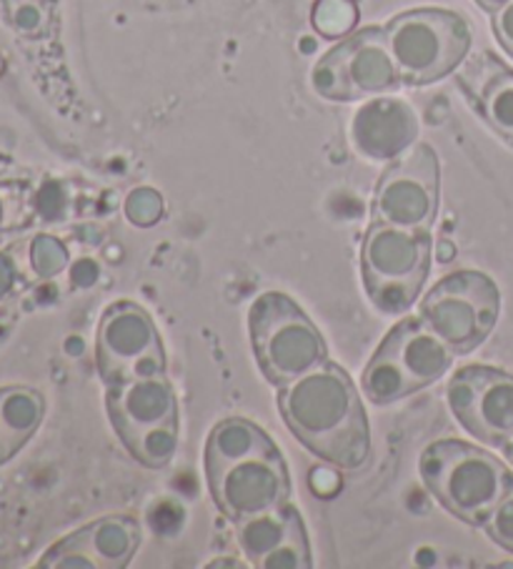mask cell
Returning a JSON list of instances; mask_svg holds the SVG:
<instances>
[{
  "label": "cell",
  "mask_w": 513,
  "mask_h": 569,
  "mask_svg": "<svg viewBox=\"0 0 513 569\" xmlns=\"http://www.w3.org/2000/svg\"><path fill=\"white\" fill-rule=\"evenodd\" d=\"M205 479L215 507L231 522L283 507L291 497L289 469L273 441L225 462L205 465Z\"/></svg>",
  "instance_id": "7"
},
{
  "label": "cell",
  "mask_w": 513,
  "mask_h": 569,
  "mask_svg": "<svg viewBox=\"0 0 513 569\" xmlns=\"http://www.w3.org/2000/svg\"><path fill=\"white\" fill-rule=\"evenodd\" d=\"M439 156L429 143H416L383 171L373 193V221L429 231L439 216Z\"/></svg>",
  "instance_id": "8"
},
{
  "label": "cell",
  "mask_w": 513,
  "mask_h": 569,
  "mask_svg": "<svg viewBox=\"0 0 513 569\" xmlns=\"http://www.w3.org/2000/svg\"><path fill=\"white\" fill-rule=\"evenodd\" d=\"M433 241L426 229L373 221L361 247V273L369 301L386 317H403L429 279Z\"/></svg>",
  "instance_id": "3"
},
{
  "label": "cell",
  "mask_w": 513,
  "mask_h": 569,
  "mask_svg": "<svg viewBox=\"0 0 513 569\" xmlns=\"http://www.w3.org/2000/svg\"><path fill=\"white\" fill-rule=\"evenodd\" d=\"M493 33H496L503 51L513 58V0L493 13Z\"/></svg>",
  "instance_id": "29"
},
{
  "label": "cell",
  "mask_w": 513,
  "mask_h": 569,
  "mask_svg": "<svg viewBox=\"0 0 513 569\" xmlns=\"http://www.w3.org/2000/svg\"><path fill=\"white\" fill-rule=\"evenodd\" d=\"M101 279V267L93 259H78L71 267V281L78 289H91Z\"/></svg>",
  "instance_id": "30"
},
{
  "label": "cell",
  "mask_w": 513,
  "mask_h": 569,
  "mask_svg": "<svg viewBox=\"0 0 513 569\" xmlns=\"http://www.w3.org/2000/svg\"><path fill=\"white\" fill-rule=\"evenodd\" d=\"M209 567L211 569H215V567H241V562H239V559H215V562H211Z\"/></svg>",
  "instance_id": "38"
},
{
  "label": "cell",
  "mask_w": 513,
  "mask_h": 569,
  "mask_svg": "<svg viewBox=\"0 0 513 569\" xmlns=\"http://www.w3.org/2000/svg\"><path fill=\"white\" fill-rule=\"evenodd\" d=\"M76 349H78V351H83V341H81V339H76V337H73V339H68V341H66V351H68V355H73Z\"/></svg>",
  "instance_id": "37"
},
{
  "label": "cell",
  "mask_w": 513,
  "mask_h": 569,
  "mask_svg": "<svg viewBox=\"0 0 513 569\" xmlns=\"http://www.w3.org/2000/svg\"><path fill=\"white\" fill-rule=\"evenodd\" d=\"M28 263H31L38 279H53L68 269L71 253L61 239L51 237V233H38L28 243Z\"/></svg>",
  "instance_id": "21"
},
{
  "label": "cell",
  "mask_w": 513,
  "mask_h": 569,
  "mask_svg": "<svg viewBox=\"0 0 513 569\" xmlns=\"http://www.w3.org/2000/svg\"><path fill=\"white\" fill-rule=\"evenodd\" d=\"M46 417V401L28 387L0 389V427L6 431L8 449L16 455L31 439Z\"/></svg>",
  "instance_id": "18"
},
{
  "label": "cell",
  "mask_w": 513,
  "mask_h": 569,
  "mask_svg": "<svg viewBox=\"0 0 513 569\" xmlns=\"http://www.w3.org/2000/svg\"><path fill=\"white\" fill-rule=\"evenodd\" d=\"M41 567H56V569H98V559L86 545V539L78 529L76 535L66 537L63 542L53 545L41 559Z\"/></svg>",
  "instance_id": "23"
},
{
  "label": "cell",
  "mask_w": 513,
  "mask_h": 569,
  "mask_svg": "<svg viewBox=\"0 0 513 569\" xmlns=\"http://www.w3.org/2000/svg\"><path fill=\"white\" fill-rule=\"evenodd\" d=\"M165 512H168V505H161V507L153 509L151 525H153L155 532L165 535V522H171L175 529H181V525H183V512H181V509H173V515H165Z\"/></svg>",
  "instance_id": "31"
},
{
  "label": "cell",
  "mask_w": 513,
  "mask_h": 569,
  "mask_svg": "<svg viewBox=\"0 0 513 569\" xmlns=\"http://www.w3.org/2000/svg\"><path fill=\"white\" fill-rule=\"evenodd\" d=\"M18 277V269H16V261L11 253H0V297H6L8 291L13 289Z\"/></svg>",
  "instance_id": "32"
},
{
  "label": "cell",
  "mask_w": 513,
  "mask_h": 569,
  "mask_svg": "<svg viewBox=\"0 0 513 569\" xmlns=\"http://www.w3.org/2000/svg\"><path fill=\"white\" fill-rule=\"evenodd\" d=\"M299 519V509L283 505L235 522V542H239L249 565L259 567L265 555H271L275 547L283 545Z\"/></svg>",
  "instance_id": "16"
},
{
  "label": "cell",
  "mask_w": 513,
  "mask_h": 569,
  "mask_svg": "<svg viewBox=\"0 0 513 569\" xmlns=\"http://www.w3.org/2000/svg\"><path fill=\"white\" fill-rule=\"evenodd\" d=\"M331 53L341 63L353 101L391 93L403 83L383 28H363V31L341 41Z\"/></svg>",
  "instance_id": "14"
},
{
  "label": "cell",
  "mask_w": 513,
  "mask_h": 569,
  "mask_svg": "<svg viewBox=\"0 0 513 569\" xmlns=\"http://www.w3.org/2000/svg\"><path fill=\"white\" fill-rule=\"evenodd\" d=\"M6 221H8V199L3 189H0V231L6 229Z\"/></svg>",
  "instance_id": "36"
},
{
  "label": "cell",
  "mask_w": 513,
  "mask_h": 569,
  "mask_svg": "<svg viewBox=\"0 0 513 569\" xmlns=\"http://www.w3.org/2000/svg\"><path fill=\"white\" fill-rule=\"evenodd\" d=\"M449 407L471 437L503 447L513 435V377L493 367H463L446 389Z\"/></svg>",
  "instance_id": "9"
},
{
  "label": "cell",
  "mask_w": 513,
  "mask_h": 569,
  "mask_svg": "<svg viewBox=\"0 0 513 569\" xmlns=\"http://www.w3.org/2000/svg\"><path fill=\"white\" fill-rule=\"evenodd\" d=\"M501 449H503V451H506V457H509V462H511V465H513V435H511V437H509V439H506V445H503V447H501Z\"/></svg>",
  "instance_id": "39"
},
{
  "label": "cell",
  "mask_w": 513,
  "mask_h": 569,
  "mask_svg": "<svg viewBox=\"0 0 513 569\" xmlns=\"http://www.w3.org/2000/svg\"><path fill=\"white\" fill-rule=\"evenodd\" d=\"M311 23L319 36L329 41L346 38L359 23V3L356 0H315L311 11Z\"/></svg>",
  "instance_id": "20"
},
{
  "label": "cell",
  "mask_w": 513,
  "mask_h": 569,
  "mask_svg": "<svg viewBox=\"0 0 513 569\" xmlns=\"http://www.w3.org/2000/svg\"><path fill=\"white\" fill-rule=\"evenodd\" d=\"M123 447L131 451L148 469H163L173 462L175 451H179V421L171 425H158L145 431H138L135 437L123 441Z\"/></svg>",
  "instance_id": "19"
},
{
  "label": "cell",
  "mask_w": 513,
  "mask_h": 569,
  "mask_svg": "<svg viewBox=\"0 0 513 569\" xmlns=\"http://www.w3.org/2000/svg\"><path fill=\"white\" fill-rule=\"evenodd\" d=\"M453 253H456V249H453V243H449V241H441V243H439V257H441V261H451Z\"/></svg>",
  "instance_id": "35"
},
{
  "label": "cell",
  "mask_w": 513,
  "mask_h": 569,
  "mask_svg": "<svg viewBox=\"0 0 513 569\" xmlns=\"http://www.w3.org/2000/svg\"><path fill=\"white\" fill-rule=\"evenodd\" d=\"M86 545L98 559V567L103 569H123L131 565L133 555L141 545V529L131 517H103L93 525L81 529Z\"/></svg>",
  "instance_id": "17"
},
{
  "label": "cell",
  "mask_w": 513,
  "mask_h": 569,
  "mask_svg": "<svg viewBox=\"0 0 513 569\" xmlns=\"http://www.w3.org/2000/svg\"><path fill=\"white\" fill-rule=\"evenodd\" d=\"M279 409L301 445L339 469H361L371 457V429L359 389L341 367L319 369L281 387Z\"/></svg>",
  "instance_id": "1"
},
{
  "label": "cell",
  "mask_w": 513,
  "mask_h": 569,
  "mask_svg": "<svg viewBox=\"0 0 513 569\" xmlns=\"http://www.w3.org/2000/svg\"><path fill=\"white\" fill-rule=\"evenodd\" d=\"M11 457H13V455H11V449H8L6 431H3V427H0V465L8 462V459H11Z\"/></svg>",
  "instance_id": "33"
},
{
  "label": "cell",
  "mask_w": 513,
  "mask_h": 569,
  "mask_svg": "<svg viewBox=\"0 0 513 569\" xmlns=\"http://www.w3.org/2000/svg\"><path fill=\"white\" fill-rule=\"evenodd\" d=\"M161 349V337L148 311L131 301L113 303L98 323L95 361L108 387L123 385L138 359Z\"/></svg>",
  "instance_id": "10"
},
{
  "label": "cell",
  "mask_w": 513,
  "mask_h": 569,
  "mask_svg": "<svg viewBox=\"0 0 513 569\" xmlns=\"http://www.w3.org/2000/svg\"><path fill=\"white\" fill-rule=\"evenodd\" d=\"M259 567H263V569H311L313 567L303 519H299V522L293 525L291 535L283 545H279L271 555H265L261 559Z\"/></svg>",
  "instance_id": "22"
},
{
  "label": "cell",
  "mask_w": 513,
  "mask_h": 569,
  "mask_svg": "<svg viewBox=\"0 0 513 569\" xmlns=\"http://www.w3.org/2000/svg\"><path fill=\"white\" fill-rule=\"evenodd\" d=\"M386 41L403 83L429 86L451 76L471 51V28L463 16L441 8H419L391 18Z\"/></svg>",
  "instance_id": "5"
},
{
  "label": "cell",
  "mask_w": 513,
  "mask_h": 569,
  "mask_svg": "<svg viewBox=\"0 0 513 569\" xmlns=\"http://www.w3.org/2000/svg\"><path fill=\"white\" fill-rule=\"evenodd\" d=\"M311 86L325 101H353L351 88L346 83V76L341 71V63L329 51L311 71Z\"/></svg>",
  "instance_id": "24"
},
{
  "label": "cell",
  "mask_w": 513,
  "mask_h": 569,
  "mask_svg": "<svg viewBox=\"0 0 513 569\" xmlns=\"http://www.w3.org/2000/svg\"><path fill=\"white\" fill-rule=\"evenodd\" d=\"M501 313V291L481 271H453L443 277L419 307V317L456 351L471 355L491 337Z\"/></svg>",
  "instance_id": "6"
},
{
  "label": "cell",
  "mask_w": 513,
  "mask_h": 569,
  "mask_svg": "<svg viewBox=\"0 0 513 569\" xmlns=\"http://www.w3.org/2000/svg\"><path fill=\"white\" fill-rule=\"evenodd\" d=\"M249 329L255 361L275 387L291 385L329 361L319 327L281 291H265L251 303Z\"/></svg>",
  "instance_id": "4"
},
{
  "label": "cell",
  "mask_w": 513,
  "mask_h": 569,
  "mask_svg": "<svg viewBox=\"0 0 513 569\" xmlns=\"http://www.w3.org/2000/svg\"><path fill=\"white\" fill-rule=\"evenodd\" d=\"M483 529H486L489 537L499 547L513 552V485L509 492L503 495L501 502L493 507V512L489 515L486 522H483Z\"/></svg>",
  "instance_id": "27"
},
{
  "label": "cell",
  "mask_w": 513,
  "mask_h": 569,
  "mask_svg": "<svg viewBox=\"0 0 513 569\" xmlns=\"http://www.w3.org/2000/svg\"><path fill=\"white\" fill-rule=\"evenodd\" d=\"M36 211L46 221H61L68 213V196L61 183L46 181L36 193Z\"/></svg>",
  "instance_id": "28"
},
{
  "label": "cell",
  "mask_w": 513,
  "mask_h": 569,
  "mask_svg": "<svg viewBox=\"0 0 513 569\" xmlns=\"http://www.w3.org/2000/svg\"><path fill=\"white\" fill-rule=\"evenodd\" d=\"M459 81L483 119L513 143V71L491 53H476L463 66Z\"/></svg>",
  "instance_id": "15"
},
{
  "label": "cell",
  "mask_w": 513,
  "mask_h": 569,
  "mask_svg": "<svg viewBox=\"0 0 513 569\" xmlns=\"http://www.w3.org/2000/svg\"><path fill=\"white\" fill-rule=\"evenodd\" d=\"M105 405L121 441L135 437L138 431L179 421V399H175L165 375L131 379L123 385L108 387Z\"/></svg>",
  "instance_id": "13"
},
{
  "label": "cell",
  "mask_w": 513,
  "mask_h": 569,
  "mask_svg": "<svg viewBox=\"0 0 513 569\" xmlns=\"http://www.w3.org/2000/svg\"><path fill=\"white\" fill-rule=\"evenodd\" d=\"M123 211L128 216V221L133 226H141V229H148V226H155L163 216V196L158 193L151 186H141V189H133L125 196Z\"/></svg>",
  "instance_id": "25"
},
{
  "label": "cell",
  "mask_w": 513,
  "mask_h": 569,
  "mask_svg": "<svg viewBox=\"0 0 513 569\" xmlns=\"http://www.w3.org/2000/svg\"><path fill=\"white\" fill-rule=\"evenodd\" d=\"M353 146L369 161H396L419 143V116L399 98H373L363 103L351 123Z\"/></svg>",
  "instance_id": "11"
},
{
  "label": "cell",
  "mask_w": 513,
  "mask_h": 569,
  "mask_svg": "<svg viewBox=\"0 0 513 569\" xmlns=\"http://www.w3.org/2000/svg\"><path fill=\"white\" fill-rule=\"evenodd\" d=\"M8 18L18 33L41 36L48 26V11L43 0H8Z\"/></svg>",
  "instance_id": "26"
},
{
  "label": "cell",
  "mask_w": 513,
  "mask_h": 569,
  "mask_svg": "<svg viewBox=\"0 0 513 569\" xmlns=\"http://www.w3.org/2000/svg\"><path fill=\"white\" fill-rule=\"evenodd\" d=\"M476 3L483 8V11H489V13H496L501 6H506L509 0H476Z\"/></svg>",
  "instance_id": "34"
},
{
  "label": "cell",
  "mask_w": 513,
  "mask_h": 569,
  "mask_svg": "<svg viewBox=\"0 0 513 569\" xmlns=\"http://www.w3.org/2000/svg\"><path fill=\"white\" fill-rule=\"evenodd\" d=\"M419 475L446 512L476 527H483L513 485V475L499 457L459 439H439L423 449Z\"/></svg>",
  "instance_id": "2"
},
{
  "label": "cell",
  "mask_w": 513,
  "mask_h": 569,
  "mask_svg": "<svg viewBox=\"0 0 513 569\" xmlns=\"http://www.w3.org/2000/svg\"><path fill=\"white\" fill-rule=\"evenodd\" d=\"M379 351L401 371V377L409 381L413 391L426 389L433 381L446 377L453 357H456V351L421 317H406L399 321V327L389 331Z\"/></svg>",
  "instance_id": "12"
}]
</instances>
